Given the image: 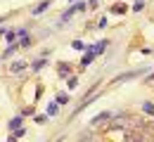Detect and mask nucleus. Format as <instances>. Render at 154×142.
I'll return each mask as SVG.
<instances>
[{
    "label": "nucleus",
    "instance_id": "20e7f679",
    "mask_svg": "<svg viewBox=\"0 0 154 142\" xmlns=\"http://www.w3.org/2000/svg\"><path fill=\"white\" fill-rule=\"evenodd\" d=\"M24 66H26V64H24V62H14V64H12V71H21V69H24Z\"/></svg>",
    "mask_w": 154,
    "mask_h": 142
},
{
    "label": "nucleus",
    "instance_id": "f03ea898",
    "mask_svg": "<svg viewBox=\"0 0 154 142\" xmlns=\"http://www.w3.org/2000/svg\"><path fill=\"white\" fill-rule=\"evenodd\" d=\"M107 119H112V114H109V111H102V114H100V116H95V119H93V123H100V121H107Z\"/></svg>",
    "mask_w": 154,
    "mask_h": 142
},
{
    "label": "nucleus",
    "instance_id": "7ed1b4c3",
    "mask_svg": "<svg viewBox=\"0 0 154 142\" xmlns=\"http://www.w3.org/2000/svg\"><path fill=\"white\" fill-rule=\"evenodd\" d=\"M45 7H48V0H45V2H40L38 7H36V10H33V14H40V12H43V10H45Z\"/></svg>",
    "mask_w": 154,
    "mask_h": 142
},
{
    "label": "nucleus",
    "instance_id": "f257e3e1",
    "mask_svg": "<svg viewBox=\"0 0 154 142\" xmlns=\"http://www.w3.org/2000/svg\"><path fill=\"white\" fill-rule=\"evenodd\" d=\"M104 47H107V41H100V43H97V45H93V47H90V50H93V52H95V55H100V52H102V50H104Z\"/></svg>",
    "mask_w": 154,
    "mask_h": 142
},
{
    "label": "nucleus",
    "instance_id": "39448f33",
    "mask_svg": "<svg viewBox=\"0 0 154 142\" xmlns=\"http://www.w3.org/2000/svg\"><path fill=\"white\" fill-rule=\"evenodd\" d=\"M147 114H154V107H152V102H145V107H142Z\"/></svg>",
    "mask_w": 154,
    "mask_h": 142
}]
</instances>
